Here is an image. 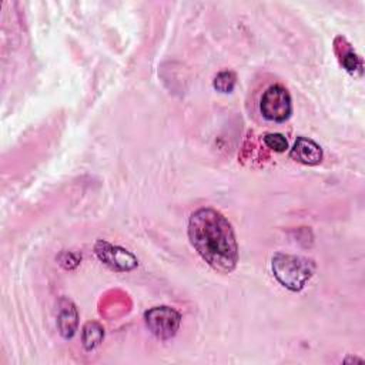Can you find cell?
Here are the masks:
<instances>
[{
    "mask_svg": "<svg viewBox=\"0 0 365 365\" xmlns=\"http://www.w3.org/2000/svg\"><path fill=\"white\" fill-rule=\"evenodd\" d=\"M144 321L154 336L158 339H170L180 328L181 315L170 307H154L144 314Z\"/></svg>",
    "mask_w": 365,
    "mask_h": 365,
    "instance_id": "obj_4",
    "label": "cell"
},
{
    "mask_svg": "<svg viewBox=\"0 0 365 365\" xmlns=\"http://www.w3.org/2000/svg\"><path fill=\"white\" fill-rule=\"evenodd\" d=\"M264 144L269 148L274 150L277 153H282L288 148V141L282 134L278 133H268L264 135Z\"/></svg>",
    "mask_w": 365,
    "mask_h": 365,
    "instance_id": "obj_11",
    "label": "cell"
},
{
    "mask_svg": "<svg viewBox=\"0 0 365 365\" xmlns=\"http://www.w3.org/2000/svg\"><path fill=\"white\" fill-rule=\"evenodd\" d=\"M271 268L281 285L291 291H299L312 277L315 264L304 257L278 252L272 257Z\"/></svg>",
    "mask_w": 365,
    "mask_h": 365,
    "instance_id": "obj_2",
    "label": "cell"
},
{
    "mask_svg": "<svg viewBox=\"0 0 365 365\" xmlns=\"http://www.w3.org/2000/svg\"><path fill=\"white\" fill-rule=\"evenodd\" d=\"M188 238L198 255L215 271L230 274L238 262V244L230 221L217 210L204 207L188 220Z\"/></svg>",
    "mask_w": 365,
    "mask_h": 365,
    "instance_id": "obj_1",
    "label": "cell"
},
{
    "mask_svg": "<svg viewBox=\"0 0 365 365\" xmlns=\"http://www.w3.org/2000/svg\"><path fill=\"white\" fill-rule=\"evenodd\" d=\"M289 157L305 165H317L322 160V148L311 138L298 137L289 151Z\"/></svg>",
    "mask_w": 365,
    "mask_h": 365,
    "instance_id": "obj_6",
    "label": "cell"
},
{
    "mask_svg": "<svg viewBox=\"0 0 365 365\" xmlns=\"http://www.w3.org/2000/svg\"><path fill=\"white\" fill-rule=\"evenodd\" d=\"M94 250L98 259L114 271H131L138 265L137 258L130 251L104 240H98Z\"/></svg>",
    "mask_w": 365,
    "mask_h": 365,
    "instance_id": "obj_5",
    "label": "cell"
},
{
    "mask_svg": "<svg viewBox=\"0 0 365 365\" xmlns=\"http://www.w3.org/2000/svg\"><path fill=\"white\" fill-rule=\"evenodd\" d=\"M235 83H237L235 73L230 71V70H225V71L218 73L214 77L212 86L220 93H231L234 90V87H235Z\"/></svg>",
    "mask_w": 365,
    "mask_h": 365,
    "instance_id": "obj_10",
    "label": "cell"
},
{
    "mask_svg": "<svg viewBox=\"0 0 365 365\" xmlns=\"http://www.w3.org/2000/svg\"><path fill=\"white\" fill-rule=\"evenodd\" d=\"M77 309L76 305L68 298H61L58 302L57 327L63 338H71L77 329Z\"/></svg>",
    "mask_w": 365,
    "mask_h": 365,
    "instance_id": "obj_7",
    "label": "cell"
},
{
    "mask_svg": "<svg viewBox=\"0 0 365 365\" xmlns=\"http://www.w3.org/2000/svg\"><path fill=\"white\" fill-rule=\"evenodd\" d=\"M259 110L264 118L269 121L282 123L288 120L292 113V103L288 90L279 84L268 87L261 97Z\"/></svg>",
    "mask_w": 365,
    "mask_h": 365,
    "instance_id": "obj_3",
    "label": "cell"
},
{
    "mask_svg": "<svg viewBox=\"0 0 365 365\" xmlns=\"http://www.w3.org/2000/svg\"><path fill=\"white\" fill-rule=\"evenodd\" d=\"M344 48L345 50L341 54H338L339 56V61L344 66V68L346 71H349V73H355L356 70L361 71L362 70L361 58L355 54V51L352 50V47L346 41L344 43Z\"/></svg>",
    "mask_w": 365,
    "mask_h": 365,
    "instance_id": "obj_9",
    "label": "cell"
},
{
    "mask_svg": "<svg viewBox=\"0 0 365 365\" xmlns=\"http://www.w3.org/2000/svg\"><path fill=\"white\" fill-rule=\"evenodd\" d=\"M104 338V328L96 322V321H88L83 327V345L87 351H93L97 348Z\"/></svg>",
    "mask_w": 365,
    "mask_h": 365,
    "instance_id": "obj_8",
    "label": "cell"
}]
</instances>
